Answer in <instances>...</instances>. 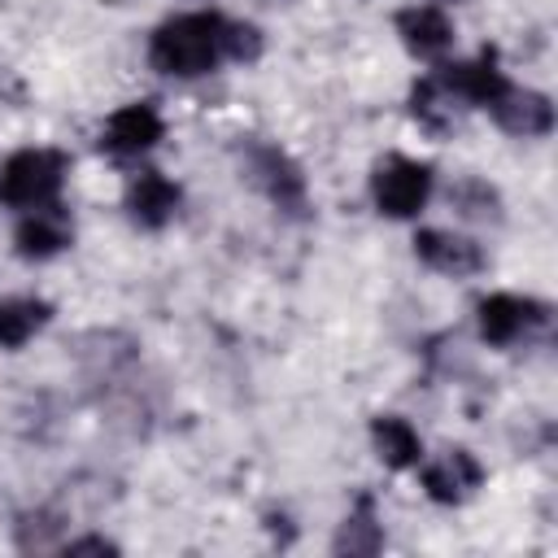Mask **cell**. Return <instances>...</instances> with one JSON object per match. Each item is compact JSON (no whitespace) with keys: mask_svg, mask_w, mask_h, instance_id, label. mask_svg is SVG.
Returning <instances> with one entry per match:
<instances>
[{"mask_svg":"<svg viewBox=\"0 0 558 558\" xmlns=\"http://www.w3.org/2000/svg\"><path fill=\"white\" fill-rule=\"evenodd\" d=\"M440 78H445V87H449L466 109H488V105L510 87L506 70L497 65V52H488V48H484L475 61L445 65V70H440Z\"/></svg>","mask_w":558,"mask_h":558,"instance_id":"obj_11","label":"cell"},{"mask_svg":"<svg viewBox=\"0 0 558 558\" xmlns=\"http://www.w3.org/2000/svg\"><path fill=\"white\" fill-rule=\"evenodd\" d=\"M432 196V166L414 157H384L371 174V201L384 218H414Z\"/></svg>","mask_w":558,"mask_h":558,"instance_id":"obj_3","label":"cell"},{"mask_svg":"<svg viewBox=\"0 0 558 558\" xmlns=\"http://www.w3.org/2000/svg\"><path fill=\"white\" fill-rule=\"evenodd\" d=\"M222 57H227V17L209 9L166 17L148 35V65L174 78L209 74Z\"/></svg>","mask_w":558,"mask_h":558,"instance_id":"obj_1","label":"cell"},{"mask_svg":"<svg viewBox=\"0 0 558 558\" xmlns=\"http://www.w3.org/2000/svg\"><path fill=\"white\" fill-rule=\"evenodd\" d=\"M65 170H70V157L61 148H17L0 166V201L13 209L48 205V201H57Z\"/></svg>","mask_w":558,"mask_h":558,"instance_id":"obj_2","label":"cell"},{"mask_svg":"<svg viewBox=\"0 0 558 558\" xmlns=\"http://www.w3.org/2000/svg\"><path fill=\"white\" fill-rule=\"evenodd\" d=\"M414 257L427 270L453 275V279H466V275L484 270V248L471 235H458V231H445V227H423L414 235Z\"/></svg>","mask_w":558,"mask_h":558,"instance_id":"obj_7","label":"cell"},{"mask_svg":"<svg viewBox=\"0 0 558 558\" xmlns=\"http://www.w3.org/2000/svg\"><path fill=\"white\" fill-rule=\"evenodd\" d=\"M453 201H458V209H462L466 218H497V192H493L488 183H480V179L458 183V187H453Z\"/></svg>","mask_w":558,"mask_h":558,"instance_id":"obj_18","label":"cell"},{"mask_svg":"<svg viewBox=\"0 0 558 558\" xmlns=\"http://www.w3.org/2000/svg\"><path fill=\"white\" fill-rule=\"evenodd\" d=\"M179 201H183L179 183L166 179L161 170H140V174L126 183V214H131V222L144 227V231L166 227V222L179 214Z\"/></svg>","mask_w":558,"mask_h":558,"instance_id":"obj_12","label":"cell"},{"mask_svg":"<svg viewBox=\"0 0 558 558\" xmlns=\"http://www.w3.org/2000/svg\"><path fill=\"white\" fill-rule=\"evenodd\" d=\"M161 135H166L161 113H157L148 100H135V105H122V109H113V113L105 118L100 148H109L113 157H140V153H148Z\"/></svg>","mask_w":558,"mask_h":558,"instance_id":"obj_8","label":"cell"},{"mask_svg":"<svg viewBox=\"0 0 558 558\" xmlns=\"http://www.w3.org/2000/svg\"><path fill=\"white\" fill-rule=\"evenodd\" d=\"M379 545H384V532L375 523L371 497H357V510L344 519V527L336 536V554H375Z\"/></svg>","mask_w":558,"mask_h":558,"instance_id":"obj_17","label":"cell"},{"mask_svg":"<svg viewBox=\"0 0 558 558\" xmlns=\"http://www.w3.org/2000/svg\"><path fill=\"white\" fill-rule=\"evenodd\" d=\"M549 318V305L536 301V296H519V292H488L480 305H475V323H480V336L497 349L514 344L519 336L536 331L541 323Z\"/></svg>","mask_w":558,"mask_h":558,"instance_id":"obj_4","label":"cell"},{"mask_svg":"<svg viewBox=\"0 0 558 558\" xmlns=\"http://www.w3.org/2000/svg\"><path fill=\"white\" fill-rule=\"evenodd\" d=\"M61 549L65 554H118V545L109 536H78V541H65Z\"/></svg>","mask_w":558,"mask_h":558,"instance_id":"obj_20","label":"cell"},{"mask_svg":"<svg viewBox=\"0 0 558 558\" xmlns=\"http://www.w3.org/2000/svg\"><path fill=\"white\" fill-rule=\"evenodd\" d=\"M488 113L497 118L501 131H510V135H519V140H541V135L554 131V100H549L545 92H532V87H514V83H510V87L488 105Z\"/></svg>","mask_w":558,"mask_h":558,"instance_id":"obj_10","label":"cell"},{"mask_svg":"<svg viewBox=\"0 0 558 558\" xmlns=\"http://www.w3.org/2000/svg\"><path fill=\"white\" fill-rule=\"evenodd\" d=\"M418 480H423V493L436 506H462L484 484V466H480V458L471 449H445L440 458H432L423 466Z\"/></svg>","mask_w":558,"mask_h":558,"instance_id":"obj_6","label":"cell"},{"mask_svg":"<svg viewBox=\"0 0 558 558\" xmlns=\"http://www.w3.org/2000/svg\"><path fill=\"white\" fill-rule=\"evenodd\" d=\"M397 35L423 61H436V57H445L453 48V22L436 4H410V9H401L397 13Z\"/></svg>","mask_w":558,"mask_h":558,"instance_id":"obj_13","label":"cell"},{"mask_svg":"<svg viewBox=\"0 0 558 558\" xmlns=\"http://www.w3.org/2000/svg\"><path fill=\"white\" fill-rule=\"evenodd\" d=\"M248 166H253L257 187H262L283 214H301V209H305V174H301V166H296L283 148L262 144V148L248 153Z\"/></svg>","mask_w":558,"mask_h":558,"instance_id":"obj_9","label":"cell"},{"mask_svg":"<svg viewBox=\"0 0 558 558\" xmlns=\"http://www.w3.org/2000/svg\"><path fill=\"white\" fill-rule=\"evenodd\" d=\"M371 440H375V453L392 471H410V466L423 462V440H418L414 423L401 418V414H375L371 418Z\"/></svg>","mask_w":558,"mask_h":558,"instance_id":"obj_14","label":"cell"},{"mask_svg":"<svg viewBox=\"0 0 558 558\" xmlns=\"http://www.w3.org/2000/svg\"><path fill=\"white\" fill-rule=\"evenodd\" d=\"M466 105L445 87V78L440 74H432V78H423V83H414V92H410V113H414V122L418 126H427V131H436V135H445L453 122H458V113H462Z\"/></svg>","mask_w":558,"mask_h":558,"instance_id":"obj_16","label":"cell"},{"mask_svg":"<svg viewBox=\"0 0 558 558\" xmlns=\"http://www.w3.org/2000/svg\"><path fill=\"white\" fill-rule=\"evenodd\" d=\"M262 52V31L253 22H227V57L231 61H253Z\"/></svg>","mask_w":558,"mask_h":558,"instance_id":"obj_19","label":"cell"},{"mask_svg":"<svg viewBox=\"0 0 558 558\" xmlns=\"http://www.w3.org/2000/svg\"><path fill=\"white\" fill-rule=\"evenodd\" d=\"M52 318L44 296H0V349H22L35 340Z\"/></svg>","mask_w":558,"mask_h":558,"instance_id":"obj_15","label":"cell"},{"mask_svg":"<svg viewBox=\"0 0 558 558\" xmlns=\"http://www.w3.org/2000/svg\"><path fill=\"white\" fill-rule=\"evenodd\" d=\"M70 244H74V222H70V214L57 201L26 209L17 218V227H13V248L26 262H48V257L65 253Z\"/></svg>","mask_w":558,"mask_h":558,"instance_id":"obj_5","label":"cell"}]
</instances>
